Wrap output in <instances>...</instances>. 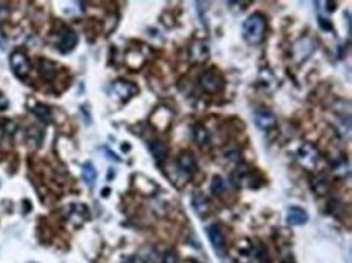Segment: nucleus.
<instances>
[{
    "instance_id": "nucleus-21",
    "label": "nucleus",
    "mask_w": 352,
    "mask_h": 263,
    "mask_svg": "<svg viewBox=\"0 0 352 263\" xmlns=\"http://www.w3.org/2000/svg\"><path fill=\"white\" fill-rule=\"evenodd\" d=\"M164 263H178L176 254H172V252H167V254L164 255Z\"/></svg>"
},
{
    "instance_id": "nucleus-24",
    "label": "nucleus",
    "mask_w": 352,
    "mask_h": 263,
    "mask_svg": "<svg viewBox=\"0 0 352 263\" xmlns=\"http://www.w3.org/2000/svg\"><path fill=\"white\" fill-rule=\"evenodd\" d=\"M101 150H103V153H104L106 156H107V158H110V159H114V161H119V156H117V154H114V153H112V151H110L109 148H106V147H103V148H101Z\"/></svg>"
},
{
    "instance_id": "nucleus-20",
    "label": "nucleus",
    "mask_w": 352,
    "mask_h": 263,
    "mask_svg": "<svg viewBox=\"0 0 352 263\" xmlns=\"http://www.w3.org/2000/svg\"><path fill=\"white\" fill-rule=\"evenodd\" d=\"M226 182H224V179H222L221 176H216L213 179V182H211V192H213L216 197H222L226 192Z\"/></svg>"
},
{
    "instance_id": "nucleus-7",
    "label": "nucleus",
    "mask_w": 352,
    "mask_h": 263,
    "mask_svg": "<svg viewBox=\"0 0 352 263\" xmlns=\"http://www.w3.org/2000/svg\"><path fill=\"white\" fill-rule=\"evenodd\" d=\"M299 163L305 167V169H314L318 164V159H320V154H318L317 148L310 143H304L297 153Z\"/></svg>"
},
{
    "instance_id": "nucleus-12",
    "label": "nucleus",
    "mask_w": 352,
    "mask_h": 263,
    "mask_svg": "<svg viewBox=\"0 0 352 263\" xmlns=\"http://www.w3.org/2000/svg\"><path fill=\"white\" fill-rule=\"evenodd\" d=\"M192 205H193L195 211H197L200 216H208V213L211 211V203H210V200L206 198V195L203 192H195L193 193Z\"/></svg>"
},
{
    "instance_id": "nucleus-25",
    "label": "nucleus",
    "mask_w": 352,
    "mask_h": 263,
    "mask_svg": "<svg viewBox=\"0 0 352 263\" xmlns=\"http://www.w3.org/2000/svg\"><path fill=\"white\" fill-rule=\"evenodd\" d=\"M320 25H321L323 28H326V30H333V26H331V25H328L326 21H325V18H320Z\"/></svg>"
},
{
    "instance_id": "nucleus-2",
    "label": "nucleus",
    "mask_w": 352,
    "mask_h": 263,
    "mask_svg": "<svg viewBox=\"0 0 352 263\" xmlns=\"http://www.w3.org/2000/svg\"><path fill=\"white\" fill-rule=\"evenodd\" d=\"M232 184L236 187H248V188H256L261 184V177L255 176L250 166H239L236 171L232 172Z\"/></svg>"
},
{
    "instance_id": "nucleus-23",
    "label": "nucleus",
    "mask_w": 352,
    "mask_h": 263,
    "mask_svg": "<svg viewBox=\"0 0 352 263\" xmlns=\"http://www.w3.org/2000/svg\"><path fill=\"white\" fill-rule=\"evenodd\" d=\"M8 108V99L3 93H0V111H5Z\"/></svg>"
},
{
    "instance_id": "nucleus-16",
    "label": "nucleus",
    "mask_w": 352,
    "mask_h": 263,
    "mask_svg": "<svg viewBox=\"0 0 352 263\" xmlns=\"http://www.w3.org/2000/svg\"><path fill=\"white\" fill-rule=\"evenodd\" d=\"M31 113L41 122H44V124H50V122H52V111H50V108L46 104H36L35 108L31 109Z\"/></svg>"
},
{
    "instance_id": "nucleus-17",
    "label": "nucleus",
    "mask_w": 352,
    "mask_h": 263,
    "mask_svg": "<svg viewBox=\"0 0 352 263\" xmlns=\"http://www.w3.org/2000/svg\"><path fill=\"white\" fill-rule=\"evenodd\" d=\"M312 188H314V192L318 193V195H325L328 193V190H329V182H328V179L326 176H315L314 179H312Z\"/></svg>"
},
{
    "instance_id": "nucleus-5",
    "label": "nucleus",
    "mask_w": 352,
    "mask_h": 263,
    "mask_svg": "<svg viewBox=\"0 0 352 263\" xmlns=\"http://www.w3.org/2000/svg\"><path fill=\"white\" fill-rule=\"evenodd\" d=\"M177 169L182 172L185 179H190L195 172L198 171V163H197V158L193 156L192 151L188 150H183L180 154H178V159H177Z\"/></svg>"
},
{
    "instance_id": "nucleus-4",
    "label": "nucleus",
    "mask_w": 352,
    "mask_h": 263,
    "mask_svg": "<svg viewBox=\"0 0 352 263\" xmlns=\"http://www.w3.org/2000/svg\"><path fill=\"white\" fill-rule=\"evenodd\" d=\"M10 67H12L13 74L18 76L20 80H25L31 70V62L23 50H15V52L10 55Z\"/></svg>"
},
{
    "instance_id": "nucleus-10",
    "label": "nucleus",
    "mask_w": 352,
    "mask_h": 263,
    "mask_svg": "<svg viewBox=\"0 0 352 263\" xmlns=\"http://www.w3.org/2000/svg\"><path fill=\"white\" fill-rule=\"evenodd\" d=\"M255 122L261 130H271L276 125V117L270 109H258L255 111Z\"/></svg>"
},
{
    "instance_id": "nucleus-18",
    "label": "nucleus",
    "mask_w": 352,
    "mask_h": 263,
    "mask_svg": "<svg viewBox=\"0 0 352 263\" xmlns=\"http://www.w3.org/2000/svg\"><path fill=\"white\" fill-rule=\"evenodd\" d=\"M81 171H83V181H85L89 187H93L98 177V172L94 169V166L91 163H85L81 166Z\"/></svg>"
},
{
    "instance_id": "nucleus-11",
    "label": "nucleus",
    "mask_w": 352,
    "mask_h": 263,
    "mask_svg": "<svg viewBox=\"0 0 352 263\" xmlns=\"http://www.w3.org/2000/svg\"><path fill=\"white\" fill-rule=\"evenodd\" d=\"M149 151H151V156L154 158V161L158 163L159 166H163L167 159V154H169V148L164 142L161 140H154V142L149 143Z\"/></svg>"
},
{
    "instance_id": "nucleus-15",
    "label": "nucleus",
    "mask_w": 352,
    "mask_h": 263,
    "mask_svg": "<svg viewBox=\"0 0 352 263\" xmlns=\"http://www.w3.org/2000/svg\"><path fill=\"white\" fill-rule=\"evenodd\" d=\"M16 132V124L12 120H0V147L10 142V138Z\"/></svg>"
},
{
    "instance_id": "nucleus-14",
    "label": "nucleus",
    "mask_w": 352,
    "mask_h": 263,
    "mask_svg": "<svg viewBox=\"0 0 352 263\" xmlns=\"http://www.w3.org/2000/svg\"><path fill=\"white\" fill-rule=\"evenodd\" d=\"M39 74L47 81H52L55 75H57V65H55L52 60L41 59L39 60Z\"/></svg>"
},
{
    "instance_id": "nucleus-3",
    "label": "nucleus",
    "mask_w": 352,
    "mask_h": 263,
    "mask_svg": "<svg viewBox=\"0 0 352 263\" xmlns=\"http://www.w3.org/2000/svg\"><path fill=\"white\" fill-rule=\"evenodd\" d=\"M200 86L205 93L217 94L224 88V78L217 69H210L200 76Z\"/></svg>"
},
{
    "instance_id": "nucleus-8",
    "label": "nucleus",
    "mask_w": 352,
    "mask_h": 263,
    "mask_svg": "<svg viewBox=\"0 0 352 263\" xmlns=\"http://www.w3.org/2000/svg\"><path fill=\"white\" fill-rule=\"evenodd\" d=\"M78 44V35L75 30L71 28H62V31L59 33V50L62 54L71 52Z\"/></svg>"
},
{
    "instance_id": "nucleus-26",
    "label": "nucleus",
    "mask_w": 352,
    "mask_h": 263,
    "mask_svg": "<svg viewBox=\"0 0 352 263\" xmlns=\"http://www.w3.org/2000/svg\"><path fill=\"white\" fill-rule=\"evenodd\" d=\"M0 184H2V182H0Z\"/></svg>"
},
{
    "instance_id": "nucleus-13",
    "label": "nucleus",
    "mask_w": 352,
    "mask_h": 263,
    "mask_svg": "<svg viewBox=\"0 0 352 263\" xmlns=\"http://www.w3.org/2000/svg\"><path fill=\"white\" fill-rule=\"evenodd\" d=\"M309 221V215L300 206H290L287 210V225L290 226H302Z\"/></svg>"
},
{
    "instance_id": "nucleus-9",
    "label": "nucleus",
    "mask_w": 352,
    "mask_h": 263,
    "mask_svg": "<svg viewBox=\"0 0 352 263\" xmlns=\"http://www.w3.org/2000/svg\"><path fill=\"white\" fill-rule=\"evenodd\" d=\"M112 91H114L122 101H127V99H130L132 96H135V94L138 93V88L133 85V83H130V81L117 80L114 85H112Z\"/></svg>"
},
{
    "instance_id": "nucleus-22",
    "label": "nucleus",
    "mask_w": 352,
    "mask_h": 263,
    "mask_svg": "<svg viewBox=\"0 0 352 263\" xmlns=\"http://www.w3.org/2000/svg\"><path fill=\"white\" fill-rule=\"evenodd\" d=\"M8 15H10L8 8L5 7V5H0V21H5V20H7Z\"/></svg>"
},
{
    "instance_id": "nucleus-6",
    "label": "nucleus",
    "mask_w": 352,
    "mask_h": 263,
    "mask_svg": "<svg viewBox=\"0 0 352 263\" xmlns=\"http://www.w3.org/2000/svg\"><path fill=\"white\" fill-rule=\"evenodd\" d=\"M206 236H208L211 245L213 249L217 252V255L222 257L226 254V236H224V231L221 229V226L217 225H211L206 227Z\"/></svg>"
},
{
    "instance_id": "nucleus-1",
    "label": "nucleus",
    "mask_w": 352,
    "mask_h": 263,
    "mask_svg": "<svg viewBox=\"0 0 352 263\" xmlns=\"http://www.w3.org/2000/svg\"><path fill=\"white\" fill-rule=\"evenodd\" d=\"M266 35V18L261 13L250 15L247 20L244 21L242 26V36L251 46H256L265 39Z\"/></svg>"
},
{
    "instance_id": "nucleus-19",
    "label": "nucleus",
    "mask_w": 352,
    "mask_h": 263,
    "mask_svg": "<svg viewBox=\"0 0 352 263\" xmlns=\"http://www.w3.org/2000/svg\"><path fill=\"white\" fill-rule=\"evenodd\" d=\"M193 138H195V142H197V145H200V147H206V145H208L210 135H208V132L205 130V127L195 125L193 127Z\"/></svg>"
}]
</instances>
